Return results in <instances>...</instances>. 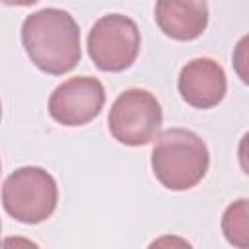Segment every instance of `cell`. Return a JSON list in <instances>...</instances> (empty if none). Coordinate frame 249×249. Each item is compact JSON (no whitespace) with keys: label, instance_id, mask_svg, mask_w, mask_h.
Returning a JSON list of instances; mask_svg holds the SVG:
<instances>
[{"label":"cell","instance_id":"cell-4","mask_svg":"<svg viewBox=\"0 0 249 249\" xmlns=\"http://www.w3.org/2000/svg\"><path fill=\"white\" fill-rule=\"evenodd\" d=\"M163 113L154 93L140 88L124 89L109 109V132L124 146H146L158 138Z\"/></svg>","mask_w":249,"mask_h":249},{"label":"cell","instance_id":"cell-1","mask_svg":"<svg viewBox=\"0 0 249 249\" xmlns=\"http://www.w3.org/2000/svg\"><path fill=\"white\" fill-rule=\"evenodd\" d=\"M21 43L31 62L45 74L62 76L82 58L80 27L60 8H43L23 19Z\"/></svg>","mask_w":249,"mask_h":249},{"label":"cell","instance_id":"cell-12","mask_svg":"<svg viewBox=\"0 0 249 249\" xmlns=\"http://www.w3.org/2000/svg\"><path fill=\"white\" fill-rule=\"evenodd\" d=\"M6 6H31V4H35V2H39V0H2Z\"/></svg>","mask_w":249,"mask_h":249},{"label":"cell","instance_id":"cell-11","mask_svg":"<svg viewBox=\"0 0 249 249\" xmlns=\"http://www.w3.org/2000/svg\"><path fill=\"white\" fill-rule=\"evenodd\" d=\"M237 158H239V165L243 169L245 175H249V132H245L239 140V148H237Z\"/></svg>","mask_w":249,"mask_h":249},{"label":"cell","instance_id":"cell-9","mask_svg":"<svg viewBox=\"0 0 249 249\" xmlns=\"http://www.w3.org/2000/svg\"><path fill=\"white\" fill-rule=\"evenodd\" d=\"M222 233L237 249H249V198H237L222 214Z\"/></svg>","mask_w":249,"mask_h":249},{"label":"cell","instance_id":"cell-2","mask_svg":"<svg viewBox=\"0 0 249 249\" xmlns=\"http://www.w3.org/2000/svg\"><path fill=\"white\" fill-rule=\"evenodd\" d=\"M210 165L204 140L187 128H167L152 148V171L169 191H187L202 181Z\"/></svg>","mask_w":249,"mask_h":249},{"label":"cell","instance_id":"cell-5","mask_svg":"<svg viewBox=\"0 0 249 249\" xmlns=\"http://www.w3.org/2000/svg\"><path fill=\"white\" fill-rule=\"evenodd\" d=\"M138 53V25L123 14L101 16L88 33V54L103 72H123L130 68Z\"/></svg>","mask_w":249,"mask_h":249},{"label":"cell","instance_id":"cell-10","mask_svg":"<svg viewBox=\"0 0 249 249\" xmlns=\"http://www.w3.org/2000/svg\"><path fill=\"white\" fill-rule=\"evenodd\" d=\"M231 64H233V70L237 74V78L249 86V33L243 35L237 45L233 47V58H231Z\"/></svg>","mask_w":249,"mask_h":249},{"label":"cell","instance_id":"cell-8","mask_svg":"<svg viewBox=\"0 0 249 249\" xmlns=\"http://www.w3.org/2000/svg\"><path fill=\"white\" fill-rule=\"evenodd\" d=\"M154 18L158 27L175 41H193L206 31V0H156Z\"/></svg>","mask_w":249,"mask_h":249},{"label":"cell","instance_id":"cell-6","mask_svg":"<svg viewBox=\"0 0 249 249\" xmlns=\"http://www.w3.org/2000/svg\"><path fill=\"white\" fill-rule=\"evenodd\" d=\"M103 103V84L93 76H76L54 88L49 97V115L64 126H82L101 113Z\"/></svg>","mask_w":249,"mask_h":249},{"label":"cell","instance_id":"cell-3","mask_svg":"<svg viewBox=\"0 0 249 249\" xmlns=\"http://www.w3.org/2000/svg\"><path fill=\"white\" fill-rule=\"evenodd\" d=\"M58 187L43 167L25 165L10 173L2 187L4 210L21 224L45 222L56 208Z\"/></svg>","mask_w":249,"mask_h":249},{"label":"cell","instance_id":"cell-7","mask_svg":"<svg viewBox=\"0 0 249 249\" xmlns=\"http://www.w3.org/2000/svg\"><path fill=\"white\" fill-rule=\"evenodd\" d=\"M183 101L195 109L216 107L228 89L224 68L212 58H195L187 62L177 80Z\"/></svg>","mask_w":249,"mask_h":249}]
</instances>
